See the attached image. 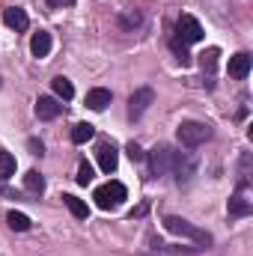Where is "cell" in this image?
Listing matches in <instances>:
<instances>
[{"label": "cell", "mask_w": 253, "mask_h": 256, "mask_svg": "<svg viewBox=\"0 0 253 256\" xmlns=\"http://www.w3.org/2000/svg\"><path fill=\"white\" fill-rule=\"evenodd\" d=\"M164 230H167V232H173V236H179V238H190V242H194V244H200V248H208V244H212V236H208L206 230L194 226L190 220L176 218V214L164 218Z\"/></svg>", "instance_id": "obj_1"}, {"label": "cell", "mask_w": 253, "mask_h": 256, "mask_svg": "<svg viewBox=\"0 0 253 256\" xmlns=\"http://www.w3.org/2000/svg\"><path fill=\"white\" fill-rule=\"evenodd\" d=\"M176 137H179V143L182 146H188V149H196V146H202L208 137H212V126H206V122H182V126L176 128Z\"/></svg>", "instance_id": "obj_2"}, {"label": "cell", "mask_w": 253, "mask_h": 256, "mask_svg": "<svg viewBox=\"0 0 253 256\" xmlns=\"http://www.w3.org/2000/svg\"><path fill=\"white\" fill-rule=\"evenodd\" d=\"M92 200H96V206L104 208V212H108V208H116V206L126 200V185H122V182H108V185L96 188Z\"/></svg>", "instance_id": "obj_3"}, {"label": "cell", "mask_w": 253, "mask_h": 256, "mask_svg": "<svg viewBox=\"0 0 253 256\" xmlns=\"http://www.w3.org/2000/svg\"><path fill=\"white\" fill-rule=\"evenodd\" d=\"M152 102H155V90H152V86H140V90H134L131 98H128V116H131V120H140V116L149 110Z\"/></svg>", "instance_id": "obj_4"}, {"label": "cell", "mask_w": 253, "mask_h": 256, "mask_svg": "<svg viewBox=\"0 0 253 256\" xmlns=\"http://www.w3.org/2000/svg\"><path fill=\"white\" fill-rule=\"evenodd\" d=\"M173 146H167V143H161V146H155L152 152H149V164H152V173L155 176H167L170 173V167H173Z\"/></svg>", "instance_id": "obj_5"}, {"label": "cell", "mask_w": 253, "mask_h": 256, "mask_svg": "<svg viewBox=\"0 0 253 256\" xmlns=\"http://www.w3.org/2000/svg\"><path fill=\"white\" fill-rule=\"evenodd\" d=\"M170 173L176 176V182H188L190 176L196 173V158L188 155V152H173V167H170Z\"/></svg>", "instance_id": "obj_6"}, {"label": "cell", "mask_w": 253, "mask_h": 256, "mask_svg": "<svg viewBox=\"0 0 253 256\" xmlns=\"http://www.w3.org/2000/svg\"><path fill=\"white\" fill-rule=\"evenodd\" d=\"M176 39H182L185 45H190V42H202V24H200L194 15H182L179 24H176Z\"/></svg>", "instance_id": "obj_7"}, {"label": "cell", "mask_w": 253, "mask_h": 256, "mask_svg": "<svg viewBox=\"0 0 253 256\" xmlns=\"http://www.w3.org/2000/svg\"><path fill=\"white\" fill-rule=\"evenodd\" d=\"M60 114H63V104H60L57 98L39 96V102H36V116H39V120H57Z\"/></svg>", "instance_id": "obj_8"}, {"label": "cell", "mask_w": 253, "mask_h": 256, "mask_svg": "<svg viewBox=\"0 0 253 256\" xmlns=\"http://www.w3.org/2000/svg\"><path fill=\"white\" fill-rule=\"evenodd\" d=\"M96 155H98V167H102L104 173H114V170H116V164H120V152H116L110 143H102Z\"/></svg>", "instance_id": "obj_9"}, {"label": "cell", "mask_w": 253, "mask_h": 256, "mask_svg": "<svg viewBox=\"0 0 253 256\" xmlns=\"http://www.w3.org/2000/svg\"><path fill=\"white\" fill-rule=\"evenodd\" d=\"M250 74V54H236V57H230V78H236V80H244Z\"/></svg>", "instance_id": "obj_10"}, {"label": "cell", "mask_w": 253, "mask_h": 256, "mask_svg": "<svg viewBox=\"0 0 253 256\" xmlns=\"http://www.w3.org/2000/svg\"><path fill=\"white\" fill-rule=\"evenodd\" d=\"M3 21H6V27H12V30H18V33L30 27L27 12H24V9H15V6H9V9L3 12Z\"/></svg>", "instance_id": "obj_11"}, {"label": "cell", "mask_w": 253, "mask_h": 256, "mask_svg": "<svg viewBox=\"0 0 253 256\" xmlns=\"http://www.w3.org/2000/svg\"><path fill=\"white\" fill-rule=\"evenodd\" d=\"M51 33H45V30H39V33H33V39H30V51H33V57H48L51 54Z\"/></svg>", "instance_id": "obj_12"}, {"label": "cell", "mask_w": 253, "mask_h": 256, "mask_svg": "<svg viewBox=\"0 0 253 256\" xmlns=\"http://www.w3.org/2000/svg\"><path fill=\"white\" fill-rule=\"evenodd\" d=\"M108 104H110V90L96 86V90L86 92V108H90V110H104Z\"/></svg>", "instance_id": "obj_13"}, {"label": "cell", "mask_w": 253, "mask_h": 256, "mask_svg": "<svg viewBox=\"0 0 253 256\" xmlns=\"http://www.w3.org/2000/svg\"><path fill=\"white\" fill-rule=\"evenodd\" d=\"M250 200H244V194L238 191L232 200H230V218H244V214H250Z\"/></svg>", "instance_id": "obj_14"}, {"label": "cell", "mask_w": 253, "mask_h": 256, "mask_svg": "<svg viewBox=\"0 0 253 256\" xmlns=\"http://www.w3.org/2000/svg\"><path fill=\"white\" fill-rule=\"evenodd\" d=\"M51 86H54V92H57L63 102H72V98H74V86H72V80L63 78V74H60V78H54V80H51Z\"/></svg>", "instance_id": "obj_15"}, {"label": "cell", "mask_w": 253, "mask_h": 256, "mask_svg": "<svg viewBox=\"0 0 253 256\" xmlns=\"http://www.w3.org/2000/svg\"><path fill=\"white\" fill-rule=\"evenodd\" d=\"M218 57H220V51L218 48H208V51H202L200 54V66H202V72L212 78L214 74V68H218Z\"/></svg>", "instance_id": "obj_16"}, {"label": "cell", "mask_w": 253, "mask_h": 256, "mask_svg": "<svg viewBox=\"0 0 253 256\" xmlns=\"http://www.w3.org/2000/svg\"><path fill=\"white\" fill-rule=\"evenodd\" d=\"M6 220H9V226H12L15 232H27V230H30V218H27L24 212H9Z\"/></svg>", "instance_id": "obj_17"}, {"label": "cell", "mask_w": 253, "mask_h": 256, "mask_svg": "<svg viewBox=\"0 0 253 256\" xmlns=\"http://www.w3.org/2000/svg\"><path fill=\"white\" fill-rule=\"evenodd\" d=\"M96 137V128L90 126V122H78V126L72 128V140L74 143H86V140H92Z\"/></svg>", "instance_id": "obj_18"}, {"label": "cell", "mask_w": 253, "mask_h": 256, "mask_svg": "<svg viewBox=\"0 0 253 256\" xmlns=\"http://www.w3.org/2000/svg\"><path fill=\"white\" fill-rule=\"evenodd\" d=\"M63 200H66V206H68V212H72L74 218H80V220H84V218L90 214V208H86V202H84V200H78V196H72V194L63 196Z\"/></svg>", "instance_id": "obj_19"}, {"label": "cell", "mask_w": 253, "mask_h": 256, "mask_svg": "<svg viewBox=\"0 0 253 256\" xmlns=\"http://www.w3.org/2000/svg\"><path fill=\"white\" fill-rule=\"evenodd\" d=\"M24 188H27L30 194H42L45 191V179H42L36 170H30V173L24 176Z\"/></svg>", "instance_id": "obj_20"}, {"label": "cell", "mask_w": 253, "mask_h": 256, "mask_svg": "<svg viewBox=\"0 0 253 256\" xmlns=\"http://www.w3.org/2000/svg\"><path fill=\"white\" fill-rule=\"evenodd\" d=\"M120 24H122V30H134V27H140V24H143V18H140V12H137V9H126V12L120 15Z\"/></svg>", "instance_id": "obj_21"}, {"label": "cell", "mask_w": 253, "mask_h": 256, "mask_svg": "<svg viewBox=\"0 0 253 256\" xmlns=\"http://www.w3.org/2000/svg\"><path fill=\"white\" fill-rule=\"evenodd\" d=\"M170 48H173V54L179 57V63L188 66L190 63V54H188V45L182 42V39H170Z\"/></svg>", "instance_id": "obj_22"}, {"label": "cell", "mask_w": 253, "mask_h": 256, "mask_svg": "<svg viewBox=\"0 0 253 256\" xmlns=\"http://www.w3.org/2000/svg\"><path fill=\"white\" fill-rule=\"evenodd\" d=\"M15 173V158L9 152H0V179H9Z\"/></svg>", "instance_id": "obj_23"}, {"label": "cell", "mask_w": 253, "mask_h": 256, "mask_svg": "<svg viewBox=\"0 0 253 256\" xmlns=\"http://www.w3.org/2000/svg\"><path fill=\"white\" fill-rule=\"evenodd\" d=\"M74 179H78V185H84V188H86V185L92 182V167H90L86 161H80V167H78V176H74Z\"/></svg>", "instance_id": "obj_24"}, {"label": "cell", "mask_w": 253, "mask_h": 256, "mask_svg": "<svg viewBox=\"0 0 253 256\" xmlns=\"http://www.w3.org/2000/svg\"><path fill=\"white\" fill-rule=\"evenodd\" d=\"M128 155H131V161H143V149L137 143H128Z\"/></svg>", "instance_id": "obj_25"}, {"label": "cell", "mask_w": 253, "mask_h": 256, "mask_svg": "<svg viewBox=\"0 0 253 256\" xmlns=\"http://www.w3.org/2000/svg\"><path fill=\"white\" fill-rule=\"evenodd\" d=\"M30 149H33V155H42V152H45V146H42L39 140H30Z\"/></svg>", "instance_id": "obj_26"}]
</instances>
